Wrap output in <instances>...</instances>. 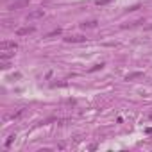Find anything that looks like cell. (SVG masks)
Segmentation results:
<instances>
[{
	"instance_id": "52a82bcc",
	"label": "cell",
	"mask_w": 152,
	"mask_h": 152,
	"mask_svg": "<svg viewBox=\"0 0 152 152\" xmlns=\"http://www.w3.org/2000/svg\"><path fill=\"white\" fill-rule=\"evenodd\" d=\"M81 27L82 29H93V27H97V22H95V20H90V22L81 23Z\"/></svg>"
},
{
	"instance_id": "8fae6325",
	"label": "cell",
	"mask_w": 152,
	"mask_h": 152,
	"mask_svg": "<svg viewBox=\"0 0 152 152\" xmlns=\"http://www.w3.org/2000/svg\"><path fill=\"white\" fill-rule=\"evenodd\" d=\"M147 134H152V129H147Z\"/></svg>"
},
{
	"instance_id": "7a4b0ae2",
	"label": "cell",
	"mask_w": 152,
	"mask_h": 152,
	"mask_svg": "<svg viewBox=\"0 0 152 152\" xmlns=\"http://www.w3.org/2000/svg\"><path fill=\"white\" fill-rule=\"evenodd\" d=\"M18 48V45L15 41H2V45H0V50H7V52H15Z\"/></svg>"
},
{
	"instance_id": "8992f818",
	"label": "cell",
	"mask_w": 152,
	"mask_h": 152,
	"mask_svg": "<svg viewBox=\"0 0 152 152\" xmlns=\"http://www.w3.org/2000/svg\"><path fill=\"white\" fill-rule=\"evenodd\" d=\"M141 77H143V72H133V74L125 77V81H134V79H141Z\"/></svg>"
},
{
	"instance_id": "5b68a950",
	"label": "cell",
	"mask_w": 152,
	"mask_h": 152,
	"mask_svg": "<svg viewBox=\"0 0 152 152\" xmlns=\"http://www.w3.org/2000/svg\"><path fill=\"white\" fill-rule=\"evenodd\" d=\"M27 5H29L27 0H20V2L11 4V5H9V9H11V11H15V9H20V7H27Z\"/></svg>"
},
{
	"instance_id": "3957f363",
	"label": "cell",
	"mask_w": 152,
	"mask_h": 152,
	"mask_svg": "<svg viewBox=\"0 0 152 152\" xmlns=\"http://www.w3.org/2000/svg\"><path fill=\"white\" fill-rule=\"evenodd\" d=\"M64 41H66V43H82V41H86V36H81V34H74V36H68V38H64Z\"/></svg>"
},
{
	"instance_id": "ba28073f",
	"label": "cell",
	"mask_w": 152,
	"mask_h": 152,
	"mask_svg": "<svg viewBox=\"0 0 152 152\" xmlns=\"http://www.w3.org/2000/svg\"><path fill=\"white\" fill-rule=\"evenodd\" d=\"M23 111H25V108H20L16 113H13V115H9V116H5V118H11V120H15V118H18V116H22L23 115Z\"/></svg>"
},
{
	"instance_id": "277c9868",
	"label": "cell",
	"mask_w": 152,
	"mask_h": 152,
	"mask_svg": "<svg viewBox=\"0 0 152 152\" xmlns=\"http://www.w3.org/2000/svg\"><path fill=\"white\" fill-rule=\"evenodd\" d=\"M34 31H36V29L32 27V25H31V27L27 25V27H22V29H18V31H16V34H18V36H29V34H32Z\"/></svg>"
},
{
	"instance_id": "9c48e42d",
	"label": "cell",
	"mask_w": 152,
	"mask_h": 152,
	"mask_svg": "<svg viewBox=\"0 0 152 152\" xmlns=\"http://www.w3.org/2000/svg\"><path fill=\"white\" fill-rule=\"evenodd\" d=\"M59 34H61V29H56V31L48 32V34L45 36V38H47V39H50V38H56V36H59Z\"/></svg>"
},
{
	"instance_id": "30bf717a",
	"label": "cell",
	"mask_w": 152,
	"mask_h": 152,
	"mask_svg": "<svg viewBox=\"0 0 152 152\" xmlns=\"http://www.w3.org/2000/svg\"><path fill=\"white\" fill-rule=\"evenodd\" d=\"M102 66H104V63H98V64H95L93 68H90V72H97V70H100Z\"/></svg>"
},
{
	"instance_id": "6da1fadb",
	"label": "cell",
	"mask_w": 152,
	"mask_h": 152,
	"mask_svg": "<svg viewBox=\"0 0 152 152\" xmlns=\"http://www.w3.org/2000/svg\"><path fill=\"white\" fill-rule=\"evenodd\" d=\"M45 16V9H36V11H31L27 15V22H34V20H39Z\"/></svg>"
}]
</instances>
